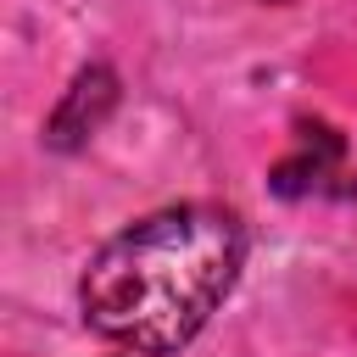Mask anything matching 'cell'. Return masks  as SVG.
<instances>
[{"instance_id":"cell-3","label":"cell","mask_w":357,"mask_h":357,"mask_svg":"<svg viewBox=\"0 0 357 357\" xmlns=\"http://www.w3.org/2000/svg\"><path fill=\"white\" fill-rule=\"evenodd\" d=\"M340 156H346V139L335 134V128H324V123H301L296 128V156H284L273 173H268V184H273V195H318V190H329V178L340 173Z\"/></svg>"},{"instance_id":"cell-2","label":"cell","mask_w":357,"mask_h":357,"mask_svg":"<svg viewBox=\"0 0 357 357\" xmlns=\"http://www.w3.org/2000/svg\"><path fill=\"white\" fill-rule=\"evenodd\" d=\"M112 106H117V73H112L106 61L84 67V73L73 78V89L61 95V106L50 112L45 145H50V151H78V145H89V139L100 134V123L112 117Z\"/></svg>"},{"instance_id":"cell-1","label":"cell","mask_w":357,"mask_h":357,"mask_svg":"<svg viewBox=\"0 0 357 357\" xmlns=\"http://www.w3.org/2000/svg\"><path fill=\"white\" fill-rule=\"evenodd\" d=\"M245 262V229L223 206H167L106 240L84 279L78 307L95 335L139 351L167 357L201 335L218 301L234 290Z\"/></svg>"}]
</instances>
